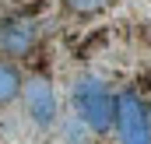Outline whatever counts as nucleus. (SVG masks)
Returning <instances> with one entry per match:
<instances>
[{
    "label": "nucleus",
    "mask_w": 151,
    "mask_h": 144,
    "mask_svg": "<svg viewBox=\"0 0 151 144\" xmlns=\"http://www.w3.org/2000/svg\"><path fill=\"white\" fill-rule=\"evenodd\" d=\"M74 106L77 116L88 130L95 134H106L113 130V106H116V95L99 81V77H81L74 84Z\"/></svg>",
    "instance_id": "1"
},
{
    "label": "nucleus",
    "mask_w": 151,
    "mask_h": 144,
    "mask_svg": "<svg viewBox=\"0 0 151 144\" xmlns=\"http://www.w3.org/2000/svg\"><path fill=\"white\" fill-rule=\"evenodd\" d=\"M113 127L119 144H151V112L137 91H119L113 106Z\"/></svg>",
    "instance_id": "2"
},
{
    "label": "nucleus",
    "mask_w": 151,
    "mask_h": 144,
    "mask_svg": "<svg viewBox=\"0 0 151 144\" xmlns=\"http://www.w3.org/2000/svg\"><path fill=\"white\" fill-rule=\"evenodd\" d=\"M21 102L39 127L56 123V91H53V81L46 74H32L21 81Z\"/></svg>",
    "instance_id": "3"
},
{
    "label": "nucleus",
    "mask_w": 151,
    "mask_h": 144,
    "mask_svg": "<svg viewBox=\"0 0 151 144\" xmlns=\"http://www.w3.org/2000/svg\"><path fill=\"white\" fill-rule=\"evenodd\" d=\"M39 42V28L32 18H11L4 28H0V49L7 53V56H28L32 49H35Z\"/></svg>",
    "instance_id": "4"
},
{
    "label": "nucleus",
    "mask_w": 151,
    "mask_h": 144,
    "mask_svg": "<svg viewBox=\"0 0 151 144\" xmlns=\"http://www.w3.org/2000/svg\"><path fill=\"white\" fill-rule=\"evenodd\" d=\"M21 74L14 63H0V106H7V102H14L18 95H21Z\"/></svg>",
    "instance_id": "5"
},
{
    "label": "nucleus",
    "mask_w": 151,
    "mask_h": 144,
    "mask_svg": "<svg viewBox=\"0 0 151 144\" xmlns=\"http://www.w3.org/2000/svg\"><path fill=\"white\" fill-rule=\"evenodd\" d=\"M113 0H63V7L67 11H74V14H99V11H106Z\"/></svg>",
    "instance_id": "6"
}]
</instances>
